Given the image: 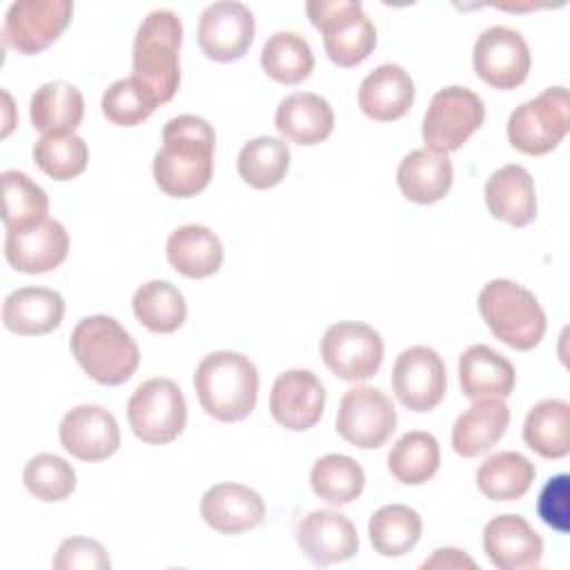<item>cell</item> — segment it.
Masks as SVG:
<instances>
[{
    "label": "cell",
    "mask_w": 570,
    "mask_h": 570,
    "mask_svg": "<svg viewBox=\"0 0 570 570\" xmlns=\"http://www.w3.org/2000/svg\"><path fill=\"white\" fill-rule=\"evenodd\" d=\"M423 521L419 512L403 503L379 508L367 523L370 541L381 557H403L421 539Z\"/></svg>",
    "instance_id": "e575fe53"
},
{
    "label": "cell",
    "mask_w": 570,
    "mask_h": 570,
    "mask_svg": "<svg viewBox=\"0 0 570 570\" xmlns=\"http://www.w3.org/2000/svg\"><path fill=\"white\" fill-rule=\"evenodd\" d=\"M396 183L407 200L432 205L452 187V160L428 147L414 149L399 163Z\"/></svg>",
    "instance_id": "83f0119b"
},
{
    "label": "cell",
    "mask_w": 570,
    "mask_h": 570,
    "mask_svg": "<svg viewBox=\"0 0 570 570\" xmlns=\"http://www.w3.org/2000/svg\"><path fill=\"white\" fill-rule=\"evenodd\" d=\"M194 387L200 407L212 419L236 423L247 419L256 407L258 372L245 354L216 350L198 363Z\"/></svg>",
    "instance_id": "7a4b0ae2"
},
{
    "label": "cell",
    "mask_w": 570,
    "mask_h": 570,
    "mask_svg": "<svg viewBox=\"0 0 570 570\" xmlns=\"http://www.w3.org/2000/svg\"><path fill=\"white\" fill-rule=\"evenodd\" d=\"M305 11L334 65L356 67L374 51L376 29L358 0H309Z\"/></svg>",
    "instance_id": "8992f818"
},
{
    "label": "cell",
    "mask_w": 570,
    "mask_h": 570,
    "mask_svg": "<svg viewBox=\"0 0 570 570\" xmlns=\"http://www.w3.org/2000/svg\"><path fill=\"white\" fill-rule=\"evenodd\" d=\"M396 421V407L383 390L358 385L341 396L336 432L354 448L376 450L394 434Z\"/></svg>",
    "instance_id": "30bf717a"
},
{
    "label": "cell",
    "mask_w": 570,
    "mask_h": 570,
    "mask_svg": "<svg viewBox=\"0 0 570 570\" xmlns=\"http://www.w3.org/2000/svg\"><path fill=\"white\" fill-rule=\"evenodd\" d=\"M69 347L82 372L100 385L129 381L140 363V352L131 334L107 314L85 316L73 327Z\"/></svg>",
    "instance_id": "3957f363"
},
{
    "label": "cell",
    "mask_w": 570,
    "mask_h": 570,
    "mask_svg": "<svg viewBox=\"0 0 570 570\" xmlns=\"http://www.w3.org/2000/svg\"><path fill=\"white\" fill-rule=\"evenodd\" d=\"M33 160L53 180L80 176L89 163V147L78 134H42L33 145Z\"/></svg>",
    "instance_id": "ab89813d"
},
{
    "label": "cell",
    "mask_w": 570,
    "mask_h": 570,
    "mask_svg": "<svg viewBox=\"0 0 570 570\" xmlns=\"http://www.w3.org/2000/svg\"><path fill=\"white\" fill-rule=\"evenodd\" d=\"M263 71L281 85H298L314 69L309 42L294 31H276L261 51Z\"/></svg>",
    "instance_id": "d590c367"
},
{
    "label": "cell",
    "mask_w": 570,
    "mask_h": 570,
    "mask_svg": "<svg viewBox=\"0 0 570 570\" xmlns=\"http://www.w3.org/2000/svg\"><path fill=\"white\" fill-rule=\"evenodd\" d=\"M445 387L448 372L436 350L428 345H412L396 356L392 367V390L407 410H434L443 401Z\"/></svg>",
    "instance_id": "5bb4252c"
},
{
    "label": "cell",
    "mask_w": 570,
    "mask_h": 570,
    "mask_svg": "<svg viewBox=\"0 0 570 570\" xmlns=\"http://www.w3.org/2000/svg\"><path fill=\"white\" fill-rule=\"evenodd\" d=\"M69 252V234L62 223L45 218L24 229H9L4 258L20 274H45L56 269Z\"/></svg>",
    "instance_id": "ac0fdd59"
},
{
    "label": "cell",
    "mask_w": 570,
    "mask_h": 570,
    "mask_svg": "<svg viewBox=\"0 0 570 570\" xmlns=\"http://www.w3.org/2000/svg\"><path fill=\"white\" fill-rule=\"evenodd\" d=\"M570 127V96L563 85L543 89L519 105L508 118L510 145L528 156H543L559 147Z\"/></svg>",
    "instance_id": "52a82bcc"
},
{
    "label": "cell",
    "mask_w": 570,
    "mask_h": 570,
    "mask_svg": "<svg viewBox=\"0 0 570 570\" xmlns=\"http://www.w3.org/2000/svg\"><path fill=\"white\" fill-rule=\"evenodd\" d=\"M325 410V387L312 370H287L276 376L269 392V412L292 432L314 428Z\"/></svg>",
    "instance_id": "2e32d148"
},
{
    "label": "cell",
    "mask_w": 570,
    "mask_h": 570,
    "mask_svg": "<svg viewBox=\"0 0 570 570\" xmlns=\"http://www.w3.org/2000/svg\"><path fill=\"white\" fill-rule=\"evenodd\" d=\"M421 568H476V563L456 548H439L421 563Z\"/></svg>",
    "instance_id": "f6af8a7d"
},
{
    "label": "cell",
    "mask_w": 570,
    "mask_h": 570,
    "mask_svg": "<svg viewBox=\"0 0 570 570\" xmlns=\"http://www.w3.org/2000/svg\"><path fill=\"white\" fill-rule=\"evenodd\" d=\"M2 223L4 229H24L47 218L49 196L24 171H2Z\"/></svg>",
    "instance_id": "f35d334b"
},
{
    "label": "cell",
    "mask_w": 570,
    "mask_h": 570,
    "mask_svg": "<svg viewBox=\"0 0 570 570\" xmlns=\"http://www.w3.org/2000/svg\"><path fill=\"white\" fill-rule=\"evenodd\" d=\"M167 261L187 278H205L220 269L223 243L207 225L187 223L169 234Z\"/></svg>",
    "instance_id": "f1b7e54d"
},
{
    "label": "cell",
    "mask_w": 570,
    "mask_h": 570,
    "mask_svg": "<svg viewBox=\"0 0 570 570\" xmlns=\"http://www.w3.org/2000/svg\"><path fill=\"white\" fill-rule=\"evenodd\" d=\"M56 570H109L111 561L105 546L89 537L65 539L53 557Z\"/></svg>",
    "instance_id": "7bdbcfd3"
},
{
    "label": "cell",
    "mask_w": 570,
    "mask_h": 570,
    "mask_svg": "<svg viewBox=\"0 0 570 570\" xmlns=\"http://www.w3.org/2000/svg\"><path fill=\"white\" fill-rule=\"evenodd\" d=\"M254 31L256 22L247 4L236 0L212 2L198 20V45L209 60L234 62L247 53Z\"/></svg>",
    "instance_id": "9a60e30c"
},
{
    "label": "cell",
    "mask_w": 570,
    "mask_h": 570,
    "mask_svg": "<svg viewBox=\"0 0 570 570\" xmlns=\"http://www.w3.org/2000/svg\"><path fill=\"white\" fill-rule=\"evenodd\" d=\"M483 550L499 570L541 566L543 539L521 514H499L483 528Z\"/></svg>",
    "instance_id": "d6986e66"
},
{
    "label": "cell",
    "mask_w": 570,
    "mask_h": 570,
    "mask_svg": "<svg viewBox=\"0 0 570 570\" xmlns=\"http://www.w3.org/2000/svg\"><path fill=\"white\" fill-rule=\"evenodd\" d=\"M537 476L534 463L514 450L488 456L476 468V488L490 501H517L525 497Z\"/></svg>",
    "instance_id": "4dcf8cb0"
},
{
    "label": "cell",
    "mask_w": 570,
    "mask_h": 570,
    "mask_svg": "<svg viewBox=\"0 0 570 570\" xmlns=\"http://www.w3.org/2000/svg\"><path fill=\"white\" fill-rule=\"evenodd\" d=\"M62 448L80 461H105L120 445V428L116 416L100 405L71 407L58 428Z\"/></svg>",
    "instance_id": "e0dca14e"
},
{
    "label": "cell",
    "mask_w": 570,
    "mask_h": 570,
    "mask_svg": "<svg viewBox=\"0 0 570 570\" xmlns=\"http://www.w3.org/2000/svg\"><path fill=\"white\" fill-rule=\"evenodd\" d=\"M472 65L485 85L494 89H517L530 73L532 56L517 29L494 24L476 36Z\"/></svg>",
    "instance_id": "4fadbf2b"
},
{
    "label": "cell",
    "mask_w": 570,
    "mask_h": 570,
    "mask_svg": "<svg viewBox=\"0 0 570 570\" xmlns=\"http://www.w3.org/2000/svg\"><path fill=\"white\" fill-rule=\"evenodd\" d=\"M100 107L111 125L136 127L154 114L158 102L134 76H129L111 82L105 89Z\"/></svg>",
    "instance_id": "b9f144b4"
},
{
    "label": "cell",
    "mask_w": 570,
    "mask_h": 570,
    "mask_svg": "<svg viewBox=\"0 0 570 570\" xmlns=\"http://www.w3.org/2000/svg\"><path fill=\"white\" fill-rule=\"evenodd\" d=\"M71 13L69 0H18L7 9L2 42L22 56H36L62 36Z\"/></svg>",
    "instance_id": "7c38bea8"
},
{
    "label": "cell",
    "mask_w": 570,
    "mask_h": 570,
    "mask_svg": "<svg viewBox=\"0 0 570 570\" xmlns=\"http://www.w3.org/2000/svg\"><path fill=\"white\" fill-rule=\"evenodd\" d=\"M131 307L136 318L154 334H171L187 318L185 296L169 281L142 283L131 298Z\"/></svg>",
    "instance_id": "836d02e7"
},
{
    "label": "cell",
    "mask_w": 570,
    "mask_h": 570,
    "mask_svg": "<svg viewBox=\"0 0 570 570\" xmlns=\"http://www.w3.org/2000/svg\"><path fill=\"white\" fill-rule=\"evenodd\" d=\"M214 127L194 114L165 122L163 145L154 156V180L167 196L191 198L200 194L214 174Z\"/></svg>",
    "instance_id": "6da1fadb"
},
{
    "label": "cell",
    "mask_w": 570,
    "mask_h": 570,
    "mask_svg": "<svg viewBox=\"0 0 570 570\" xmlns=\"http://www.w3.org/2000/svg\"><path fill=\"white\" fill-rule=\"evenodd\" d=\"M200 517L220 534H240L263 523V497L240 483H216L200 499Z\"/></svg>",
    "instance_id": "44dd1931"
},
{
    "label": "cell",
    "mask_w": 570,
    "mask_h": 570,
    "mask_svg": "<svg viewBox=\"0 0 570 570\" xmlns=\"http://www.w3.org/2000/svg\"><path fill=\"white\" fill-rule=\"evenodd\" d=\"M183 22L171 9H154L142 18L134 38V78L158 105L169 102L180 85L178 51Z\"/></svg>",
    "instance_id": "277c9868"
},
{
    "label": "cell",
    "mask_w": 570,
    "mask_h": 570,
    "mask_svg": "<svg viewBox=\"0 0 570 570\" xmlns=\"http://www.w3.org/2000/svg\"><path fill=\"white\" fill-rule=\"evenodd\" d=\"M24 488L45 503L62 501L76 490V472L71 463H67L58 454H36L27 461L22 472Z\"/></svg>",
    "instance_id": "60d3db41"
},
{
    "label": "cell",
    "mask_w": 570,
    "mask_h": 570,
    "mask_svg": "<svg viewBox=\"0 0 570 570\" xmlns=\"http://www.w3.org/2000/svg\"><path fill=\"white\" fill-rule=\"evenodd\" d=\"M488 212L512 227H525L537 216V189L530 171L521 165H503L492 171L483 189Z\"/></svg>",
    "instance_id": "603a6c76"
},
{
    "label": "cell",
    "mask_w": 570,
    "mask_h": 570,
    "mask_svg": "<svg viewBox=\"0 0 570 570\" xmlns=\"http://www.w3.org/2000/svg\"><path fill=\"white\" fill-rule=\"evenodd\" d=\"M296 541L314 566L341 563L358 552L356 528L338 510H314L305 514L298 523Z\"/></svg>",
    "instance_id": "ffe728a7"
},
{
    "label": "cell",
    "mask_w": 570,
    "mask_h": 570,
    "mask_svg": "<svg viewBox=\"0 0 570 570\" xmlns=\"http://www.w3.org/2000/svg\"><path fill=\"white\" fill-rule=\"evenodd\" d=\"M321 356L327 370L341 381H365L383 363V338L367 323L341 321L325 330Z\"/></svg>",
    "instance_id": "8fae6325"
},
{
    "label": "cell",
    "mask_w": 570,
    "mask_h": 570,
    "mask_svg": "<svg viewBox=\"0 0 570 570\" xmlns=\"http://www.w3.org/2000/svg\"><path fill=\"white\" fill-rule=\"evenodd\" d=\"M65 316V298L49 287H20L2 303V323L20 336H45Z\"/></svg>",
    "instance_id": "cb8c5ba5"
},
{
    "label": "cell",
    "mask_w": 570,
    "mask_h": 570,
    "mask_svg": "<svg viewBox=\"0 0 570 570\" xmlns=\"http://www.w3.org/2000/svg\"><path fill=\"white\" fill-rule=\"evenodd\" d=\"M483 120V100L468 87L450 85L432 96L423 116L421 136L428 149L450 154L461 149Z\"/></svg>",
    "instance_id": "9c48e42d"
},
{
    "label": "cell",
    "mask_w": 570,
    "mask_h": 570,
    "mask_svg": "<svg viewBox=\"0 0 570 570\" xmlns=\"http://www.w3.org/2000/svg\"><path fill=\"white\" fill-rule=\"evenodd\" d=\"M514 365L490 345H470L459 356V383L468 399H505L514 390Z\"/></svg>",
    "instance_id": "484cf974"
},
{
    "label": "cell",
    "mask_w": 570,
    "mask_h": 570,
    "mask_svg": "<svg viewBox=\"0 0 570 570\" xmlns=\"http://www.w3.org/2000/svg\"><path fill=\"white\" fill-rule=\"evenodd\" d=\"M29 116L31 125L42 134H73L85 116L82 94L65 80L45 82L31 96Z\"/></svg>",
    "instance_id": "f546056e"
},
{
    "label": "cell",
    "mask_w": 570,
    "mask_h": 570,
    "mask_svg": "<svg viewBox=\"0 0 570 570\" xmlns=\"http://www.w3.org/2000/svg\"><path fill=\"white\" fill-rule=\"evenodd\" d=\"M479 314L490 332L512 350H534L548 327L537 296L510 278H492L479 292Z\"/></svg>",
    "instance_id": "5b68a950"
},
{
    "label": "cell",
    "mask_w": 570,
    "mask_h": 570,
    "mask_svg": "<svg viewBox=\"0 0 570 570\" xmlns=\"http://www.w3.org/2000/svg\"><path fill=\"white\" fill-rule=\"evenodd\" d=\"M510 410L503 399H474L452 425V448L456 454L472 459L488 452L508 430Z\"/></svg>",
    "instance_id": "4316f807"
},
{
    "label": "cell",
    "mask_w": 570,
    "mask_h": 570,
    "mask_svg": "<svg viewBox=\"0 0 570 570\" xmlns=\"http://www.w3.org/2000/svg\"><path fill=\"white\" fill-rule=\"evenodd\" d=\"M414 102L412 76L394 62L372 69L358 87L361 111L376 122H392L403 118Z\"/></svg>",
    "instance_id": "7402d4cb"
},
{
    "label": "cell",
    "mask_w": 570,
    "mask_h": 570,
    "mask_svg": "<svg viewBox=\"0 0 570 570\" xmlns=\"http://www.w3.org/2000/svg\"><path fill=\"white\" fill-rule=\"evenodd\" d=\"M523 441L543 459L568 456L570 405L561 399H543L532 405L523 423Z\"/></svg>",
    "instance_id": "1f68e13d"
},
{
    "label": "cell",
    "mask_w": 570,
    "mask_h": 570,
    "mask_svg": "<svg viewBox=\"0 0 570 570\" xmlns=\"http://www.w3.org/2000/svg\"><path fill=\"white\" fill-rule=\"evenodd\" d=\"M570 476L566 472L546 481L537 499V514L546 525L566 534L570 530V501H568V483Z\"/></svg>",
    "instance_id": "ee69618b"
},
{
    "label": "cell",
    "mask_w": 570,
    "mask_h": 570,
    "mask_svg": "<svg viewBox=\"0 0 570 570\" xmlns=\"http://www.w3.org/2000/svg\"><path fill=\"white\" fill-rule=\"evenodd\" d=\"M127 421L142 443H171L187 423V403L180 387L165 376L140 383L129 396Z\"/></svg>",
    "instance_id": "ba28073f"
},
{
    "label": "cell",
    "mask_w": 570,
    "mask_h": 570,
    "mask_svg": "<svg viewBox=\"0 0 570 570\" xmlns=\"http://www.w3.org/2000/svg\"><path fill=\"white\" fill-rule=\"evenodd\" d=\"M309 485L314 494L330 505H347L361 497L365 472L347 454H325L312 465Z\"/></svg>",
    "instance_id": "8d00e7d4"
},
{
    "label": "cell",
    "mask_w": 570,
    "mask_h": 570,
    "mask_svg": "<svg viewBox=\"0 0 570 570\" xmlns=\"http://www.w3.org/2000/svg\"><path fill=\"white\" fill-rule=\"evenodd\" d=\"M240 178L254 189L276 187L289 169V147L274 136H258L245 142L236 160Z\"/></svg>",
    "instance_id": "74e56055"
},
{
    "label": "cell",
    "mask_w": 570,
    "mask_h": 570,
    "mask_svg": "<svg viewBox=\"0 0 570 570\" xmlns=\"http://www.w3.org/2000/svg\"><path fill=\"white\" fill-rule=\"evenodd\" d=\"M276 129L285 140L312 147L334 131V111L318 94L294 91L278 102Z\"/></svg>",
    "instance_id": "d4e9b609"
},
{
    "label": "cell",
    "mask_w": 570,
    "mask_h": 570,
    "mask_svg": "<svg viewBox=\"0 0 570 570\" xmlns=\"http://www.w3.org/2000/svg\"><path fill=\"white\" fill-rule=\"evenodd\" d=\"M441 465V450L434 434L423 430L405 432L387 452V470L403 485L428 483Z\"/></svg>",
    "instance_id": "d6a6232c"
}]
</instances>
